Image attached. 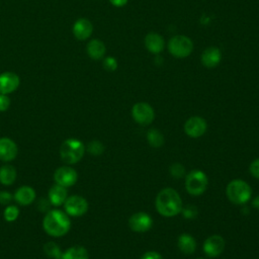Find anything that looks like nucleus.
Instances as JSON below:
<instances>
[{
    "label": "nucleus",
    "mask_w": 259,
    "mask_h": 259,
    "mask_svg": "<svg viewBox=\"0 0 259 259\" xmlns=\"http://www.w3.org/2000/svg\"><path fill=\"white\" fill-rule=\"evenodd\" d=\"M155 205L157 211L166 218L177 215L182 210V200L179 193L171 188L166 187L160 190L156 196Z\"/></svg>",
    "instance_id": "nucleus-1"
},
{
    "label": "nucleus",
    "mask_w": 259,
    "mask_h": 259,
    "mask_svg": "<svg viewBox=\"0 0 259 259\" xmlns=\"http://www.w3.org/2000/svg\"><path fill=\"white\" fill-rule=\"evenodd\" d=\"M45 232L52 237H62L71 229V220L66 211L52 209L48 211L42 221Z\"/></svg>",
    "instance_id": "nucleus-2"
},
{
    "label": "nucleus",
    "mask_w": 259,
    "mask_h": 259,
    "mask_svg": "<svg viewBox=\"0 0 259 259\" xmlns=\"http://www.w3.org/2000/svg\"><path fill=\"white\" fill-rule=\"evenodd\" d=\"M226 194L231 202L235 204H244L251 198L252 189L244 180L234 179L228 183Z\"/></svg>",
    "instance_id": "nucleus-3"
},
{
    "label": "nucleus",
    "mask_w": 259,
    "mask_h": 259,
    "mask_svg": "<svg viewBox=\"0 0 259 259\" xmlns=\"http://www.w3.org/2000/svg\"><path fill=\"white\" fill-rule=\"evenodd\" d=\"M85 153L84 144L78 139H68L63 142L60 148V156L62 160L69 164H75L79 162Z\"/></svg>",
    "instance_id": "nucleus-4"
},
{
    "label": "nucleus",
    "mask_w": 259,
    "mask_h": 259,
    "mask_svg": "<svg viewBox=\"0 0 259 259\" xmlns=\"http://www.w3.org/2000/svg\"><path fill=\"white\" fill-rule=\"evenodd\" d=\"M207 176L201 170H192L185 177V188L191 195L202 194L207 187Z\"/></svg>",
    "instance_id": "nucleus-5"
},
{
    "label": "nucleus",
    "mask_w": 259,
    "mask_h": 259,
    "mask_svg": "<svg viewBox=\"0 0 259 259\" xmlns=\"http://www.w3.org/2000/svg\"><path fill=\"white\" fill-rule=\"evenodd\" d=\"M168 50L172 56L183 59L191 54L193 44L191 39L185 35H175L168 41Z\"/></svg>",
    "instance_id": "nucleus-6"
},
{
    "label": "nucleus",
    "mask_w": 259,
    "mask_h": 259,
    "mask_svg": "<svg viewBox=\"0 0 259 259\" xmlns=\"http://www.w3.org/2000/svg\"><path fill=\"white\" fill-rule=\"evenodd\" d=\"M132 116L134 120L141 125H149L155 118L153 107L147 102H138L132 108Z\"/></svg>",
    "instance_id": "nucleus-7"
},
{
    "label": "nucleus",
    "mask_w": 259,
    "mask_h": 259,
    "mask_svg": "<svg viewBox=\"0 0 259 259\" xmlns=\"http://www.w3.org/2000/svg\"><path fill=\"white\" fill-rule=\"evenodd\" d=\"M64 205L66 213L75 218L85 214L88 210L87 200L80 195H72L67 197Z\"/></svg>",
    "instance_id": "nucleus-8"
},
{
    "label": "nucleus",
    "mask_w": 259,
    "mask_h": 259,
    "mask_svg": "<svg viewBox=\"0 0 259 259\" xmlns=\"http://www.w3.org/2000/svg\"><path fill=\"white\" fill-rule=\"evenodd\" d=\"M78 179V174L76 170L70 166L59 167L54 173V180L56 184L64 187L73 186Z\"/></svg>",
    "instance_id": "nucleus-9"
},
{
    "label": "nucleus",
    "mask_w": 259,
    "mask_h": 259,
    "mask_svg": "<svg viewBox=\"0 0 259 259\" xmlns=\"http://www.w3.org/2000/svg\"><path fill=\"white\" fill-rule=\"evenodd\" d=\"M206 128L207 123L201 116H191L184 123V132L190 138H199L203 136Z\"/></svg>",
    "instance_id": "nucleus-10"
},
{
    "label": "nucleus",
    "mask_w": 259,
    "mask_h": 259,
    "mask_svg": "<svg viewBox=\"0 0 259 259\" xmlns=\"http://www.w3.org/2000/svg\"><path fill=\"white\" fill-rule=\"evenodd\" d=\"M152 218L144 211L136 212L128 219V226L131 230L136 233H145L152 228Z\"/></svg>",
    "instance_id": "nucleus-11"
},
{
    "label": "nucleus",
    "mask_w": 259,
    "mask_h": 259,
    "mask_svg": "<svg viewBox=\"0 0 259 259\" xmlns=\"http://www.w3.org/2000/svg\"><path fill=\"white\" fill-rule=\"evenodd\" d=\"M202 249L208 257H219L225 249V240L220 235H212L204 241Z\"/></svg>",
    "instance_id": "nucleus-12"
},
{
    "label": "nucleus",
    "mask_w": 259,
    "mask_h": 259,
    "mask_svg": "<svg viewBox=\"0 0 259 259\" xmlns=\"http://www.w3.org/2000/svg\"><path fill=\"white\" fill-rule=\"evenodd\" d=\"M18 149L14 141L9 138H0V160L3 162H10L17 156Z\"/></svg>",
    "instance_id": "nucleus-13"
},
{
    "label": "nucleus",
    "mask_w": 259,
    "mask_h": 259,
    "mask_svg": "<svg viewBox=\"0 0 259 259\" xmlns=\"http://www.w3.org/2000/svg\"><path fill=\"white\" fill-rule=\"evenodd\" d=\"M19 86V77L12 72H4L0 75V94H9Z\"/></svg>",
    "instance_id": "nucleus-14"
},
{
    "label": "nucleus",
    "mask_w": 259,
    "mask_h": 259,
    "mask_svg": "<svg viewBox=\"0 0 259 259\" xmlns=\"http://www.w3.org/2000/svg\"><path fill=\"white\" fill-rule=\"evenodd\" d=\"M222 60V52L217 47H209L201 54V63L206 68L217 67Z\"/></svg>",
    "instance_id": "nucleus-15"
},
{
    "label": "nucleus",
    "mask_w": 259,
    "mask_h": 259,
    "mask_svg": "<svg viewBox=\"0 0 259 259\" xmlns=\"http://www.w3.org/2000/svg\"><path fill=\"white\" fill-rule=\"evenodd\" d=\"M93 31L92 23L86 18L78 19L73 25V33L80 40L87 39Z\"/></svg>",
    "instance_id": "nucleus-16"
},
{
    "label": "nucleus",
    "mask_w": 259,
    "mask_h": 259,
    "mask_svg": "<svg viewBox=\"0 0 259 259\" xmlns=\"http://www.w3.org/2000/svg\"><path fill=\"white\" fill-rule=\"evenodd\" d=\"M35 196H36V194H35L34 189L30 186L25 185V186L19 187L15 191L13 198L20 205H29L35 199Z\"/></svg>",
    "instance_id": "nucleus-17"
},
{
    "label": "nucleus",
    "mask_w": 259,
    "mask_h": 259,
    "mask_svg": "<svg viewBox=\"0 0 259 259\" xmlns=\"http://www.w3.org/2000/svg\"><path fill=\"white\" fill-rule=\"evenodd\" d=\"M145 46L147 50L153 54H159L164 50V38L155 32H150L145 37Z\"/></svg>",
    "instance_id": "nucleus-18"
},
{
    "label": "nucleus",
    "mask_w": 259,
    "mask_h": 259,
    "mask_svg": "<svg viewBox=\"0 0 259 259\" xmlns=\"http://www.w3.org/2000/svg\"><path fill=\"white\" fill-rule=\"evenodd\" d=\"M68 197V193L66 187L61 186L59 184L53 185L49 190V200L51 204L55 206H60L65 203Z\"/></svg>",
    "instance_id": "nucleus-19"
},
{
    "label": "nucleus",
    "mask_w": 259,
    "mask_h": 259,
    "mask_svg": "<svg viewBox=\"0 0 259 259\" xmlns=\"http://www.w3.org/2000/svg\"><path fill=\"white\" fill-rule=\"evenodd\" d=\"M177 246L182 253H184L185 255H189L194 253L196 249V241L191 235L182 234L178 237Z\"/></svg>",
    "instance_id": "nucleus-20"
},
{
    "label": "nucleus",
    "mask_w": 259,
    "mask_h": 259,
    "mask_svg": "<svg viewBox=\"0 0 259 259\" xmlns=\"http://www.w3.org/2000/svg\"><path fill=\"white\" fill-rule=\"evenodd\" d=\"M87 54L93 60H100L105 54V46L99 39H92L87 45Z\"/></svg>",
    "instance_id": "nucleus-21"
},
{
    "label": "nucleus",
    "mask_w": 259,
    "mask_h": 259,
    "mask_svg": "<svg viewBox=\"0 0 259 259\" xmlns=\"http://www.w3.org/2000/svg\"><path fill=\"white\" fill-rule=\"evenodd\" d=\"M17 176L16 169L12 165H3L0 167V183L8 186L13 184Z\"/></svg>",
    "instance_id": "nucleus-22"
},
{
    "label": "nucleus",
    "mask_w": 259,
    "mask_h": 259,
    "mask_svg": "<svg viewBox=\"0 0 259 259\" xmlns=\"http://www.w3.org/2000/svg\"><path fill=\"white\" fill-rule=\"evenodd\" d=\"M62 259H89V254L84 247L73 246L63 253Z\"/></svg>",
    "instance_id": "nucleus-23"
},
{
    "label": "nucleus",
    "mask_w": 259,
    "mask_h": 259,
    "mask_svg": "<svg viewBox=\"0 0 259 259\" xmlns=\"http://www.w3.org/2000/svg\"><path fill=\"white\" fill-rule=\"evenodd\" d=\"M147 141L153 148H160L164 144V136L157 128H151L147 133Z\"/></svg>",
    "instance_id": "nucleus-24"
},
{
    "label": "nucleus",
    "mask_w": 259,
    "mask_h": 259,
    "mask_svg": "<svg viewBox=\"0 0 259 259\" xmlns=\"http://www.w3.org/2000/svg\"><path fill=\"white\" fill-rule=\"evenodd\" d=\"M44 251L46 253V255L50 258L53 259H62V251L60 249V247L55 243V242H49L45 245L44 247Z\"/></svg>",
    "instance_id": "nucleus-25"
},
{
    "label": "nucleus",
    "mask_w": 259,
    "mask_h": 259,
    "mask_svg": "<svg viewBox=\"0 0 259 259\" xmlns=\"http://www.w3.org/2000/svg\"><path fill=\"white\" fill-rule=\"evenodd\" d=\"M19 215V209L17 206L15 205H8L5 207L4 212H3V217L4 220L8 223L14 222Z\"/></svg>",
    "instance_id": "nucleus-26"
},
{
    "label": "nucleus",
    "mask_w": 259,
    "mask_h": 259,
    "mask_svg": "<svg viewBox=\"0 0 259 259\" xmlns=\"http://www.w3.org/2000/svg\"><path fill=\"white\" fill-rule=\"evenodd\" d=\"M87 151L94 156H99L104 152V146L99 141H91L87 146Z\"/></svg>",
    "instance_id": "nucleus-27"
},
{
    "label": "nucleus",
    "mask_w": 259,
    "mask_h": 259,
    "mask_svg": "<svg viewBox=\"0 0 259 259\" xmlns=\"http://www.w3.org/2000/svg\"><path fill=\"white\" fill-rule=\"evenodd\" d=\"M170 174L174 178H181L185 175V168L180 163H174L169 168Z\"/></svg>",
    "instance_id": "nucleus-28"
},
{
    "label": "nucleus",
    "mask_w": 259,
    "mask_h": 259,
    "mask_svg": "<svg viewBox=\"0 0 259 259\" xmlns=\"http://www.w3.org/2000/svg\"><path fill=\"white\" fill-rule=\"evenodd\" d=\"M103 68L108 72H113L117 68V61L113 57H107L103 60Z\"/></svg>",
    "instance_id": "nucleus-29"
},
{
    "label": "nucleus",
    "mask_w": 259,
    "mask_h": 259,
    "mask_svg": "<svg viewBox=\"0 0 259 259\" xmlns=\"http://www.w3.org/2000/svg\"><path fill=\"white\" fill-rule=\"evenodd\" d=\"M249 170H250V173L253 177L259 179V158L252 161V163L250 164Z\"/></svg>",
    "instance_id": "nucleus-30"
},
{
    "label": "nucleus",
    "mask_w": 259,
    "mask_h": 259,
    "mask_svg": "<svg viewBox=\"0 0 259 259\" xmlns=\"http://www.w3.org/2000/svg\"><path fill=\"white\" fill-rule=\"evenodd\" d=\"M10 106V99L6 94H0V111H5Z\"/></svg>",
    "instance_id": "nucleus-31"
},
{
    "label": "nucleus",
    "mask_w": 259,
    "mask_h": 259,
    "mask_svg": "<svg viewBox=\"0 0 259 259\" xmlns=\"http://www.w3.org/2000/svg\"><path fill=\"white\" fill-rule=\"evenodd\" d=\"M181 211H183V214H184V217L185 218H187V219H191V218H194L195 215H196V208L193 206V205H188L187 207H185V208H183L182 207V210Z\"/></svg>",
    "instance_id": "nucleus-32"
},
{
    "label": "nucleus",
    "mask_w": 259,
    "mask_h": 259,
    "mask_svg": "<svg viewBox=\"0 0 259 259\" xmlns=\"http://www.w3.org/2000/svg\"><path fill=\"white\" fill-rule=\"evenodd\" d=\"M13 199V195L8 191H0V203L8 204Z\"/></svg>",
    "instance_id": "nucleus-33"
},
{
    "label": "nucleus",
    "mask_w": 259,
    "mask_h": 259,
    "mask_svg": "<svg viewBox=\"0 0 259 259\" xmlns=\"http://www.w3.org/2000/svg\"><path fill=\"white\" fill-rule=\"evenodd\" d=\"M141 259H163V257L156 251H148L142 255Z\"/></svg>",
    "instance_id": "nucleus-34"
},
{
    "label": "nucleus",
    "mask_w": 259,
    "mask_h": 259,
    "mask_svg": "<svg viewBox=\"0 0 259 259\" xmlns=\"http://www.w3.org/2000/svg\"><path fill=\"white\" fill-rule=\"evenodd\" d=\"M109 2L115 7H122L127 3V0H109Z\"/></svg>",
    "instance_id": "nucleus-35"
},
{
    "label": "nucleus",
    "mask_w": 259,
    "mask_h": 259,
    "mask_svg": "<svg viewBox=\"0 0 259 259\" xmlns=\"http://www.w3.org/2000/svg\"><path fill=\"white\" fill-rule=\"evenodd\" d=\"M252 205L256 208H259V195L256 196L253 200H252Z\"/></svg>",
    "instance_id": "nucleus-36"
},
{
    "label": "nucleus",
    "mask_w": 259,
    "mask_h": 259,
    "mask_svg": "<svg viewBox=\"0 0 259 259\" xmlns=\"http://www.w3.org/2000/svg\"><path fill=\"white\" fill-rule=\"evenodd\" d=\"M196 259H204V258H202V257H199V258H196Z\"/></svg>",
    "instance_id": "nucleus-37"
}]
</instances>
